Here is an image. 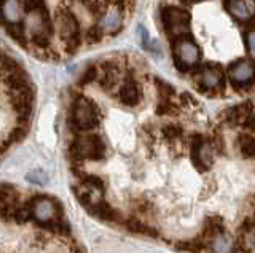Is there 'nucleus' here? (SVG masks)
<instances>
[{
  "instance_id": "obj_1",
  "label": "nucleus",
  "mask_w": 255,
  "mask_h": 253,
  "mask_svg": "<svg viewBox=\"0 0 255 253\" xmlns=\"http://www.w3.org/2000/svg\"><path fill=\"white\" fill-rule=\"evenodd\" d=\"M30 213L40 225L46 229H51V231H58L62 229V209L58 201L51 199V197L46 196H38L34 197L30 202Z\"/></svg>"
},
{
  "instance_id": "obj_2",
  "label": "nucleus",
  "mask_w": 255,
  "mask_h": 253,
  "mask_svg": "<svg viewBox=\"0 0 255 253\" xmlns=\"http://www.w3.org/2000/svg\"><path fill=\"white\" fill-rule=\"evenodd\" d=\"M56 27H58L66 51L74 54L80 46V24L75 14L67 8L58 10V13H56Z\"/></svg>"
},
{
  "instance_id": "obj_3",
  "label": "nucleus",
  "mask_w": 255,
  "mask_h": 253,
  "mask_svg": "<svg viewBox=\"0 0 255 253\" xmlns=\"http://www.w3.org/2000/svg\"><path fill=\"white\" fill-rule=\"evenodd\" d=\"M72 123L78 131H90L99 124V107L93 100L78 96L72 104Z\"/></svg>"
},
{
  "instance_id": "obj_4",
  "label": "nucleus",
  "mask_w": 255,
  "mask_h": 253,
  "mask_svg": "<svg viewBox=\"0 0 255 253\" xmlns=\"http://www.w3.org/2000/svg\"><path fill=\"white\" fill-rule=\"evenodd\" d=\"M70 155L74 160H91V161H101L106 156V144L101 136L93 134V136H85L77 139L70 145Z\"/></svg>"
},
{
  "instance_id": "obj_5",
  "label": "nucleus",
  "mask_w": 255,
  "mask_h": 253,
  "mask_svg": "<svg viewBox=\"0 0 255 253\" xmlns=\"http://www.w3.org/2000/svg\"><path fill=\"white\" fill-rule=\"evenodd\" d=\"M161 19L166 34L171 40H177L190 34V14L188 11L175 6H166L161 11Z\"/></svg>"
},
{
  "instance_id": "obj_6",
  "label": "nucleus",
  "mask_w": 255,
  "mask_h": 253,
  "mask_svg": "<svg viewBox=\"0 0 255 253\" xmlns=\"http://www.w3.org/2000/svg\"><path fill=\"white\" fill-rule=\"evenodd\" d=\"M199 59H201V51L190 35L174 40V62L180 72H188L198 64Z\"/></svg>"
},
{
  "instance_id": "obj_7",
  "label": "nucleus",
  "mask_w": 255,
  "mask_h": 253,
  "mask_svg": "<svg viewBox=\"0 0 255 253\" xmlns=\"http://www.w3.org/2000/svg\"><path fill=\"white\" fill-rule=\"evenodd\" d=\"M196 83L201 86L204 92H215L219 89H223L225 78H223L222 67L217 64H207L198 70Z\"/></svg>"
},
{
  "instance_id": "obj_8",
  "label": "nucleus",
  "mask_w": 255,
  "mask_h": 253,
  "mask_svg": "<svg viewBox=\"0 0 255 253\" xmlns=\"http://www.w3.org/2000/svg\"><path fill=\"white\" fill-rule=\"evenodd\" d=\"M212 145L201 134H195L191 139V161L198 170H207L212 164Z\"/></svg>"
},
{
  "instance_id": "obj_9",
  "label": "nucleus",
  "mask_w": 255,
  "mask_h": 253,
  "mask_svg": "<svg viewBox=\"0 0 255 253\" xmlns=\"http://www.w3.org/2000/svg\"><path fill=\"white\" fill-rule=\"evenodd\" d=\"M230 75V82L233 86L239 88V86H251L252 84V78H254V66L251 61H236L235 64L230 66L228 70Z\"/></svg>"
},
{
  "instance_id": "obj_10",
  "label": "nucleus",
  "mask_w": 255,
  "mask_h": 253,
  "mask_svg": "<svg viewBox=\"0 0 255 253\" xmlns=\"http://www.w3.org/2000/svg\"><path fill=\"white\" fill-rule=\"evenodd\" d=\"M140 97L142 94H140L139 83L135 82V78L132 75H128L118 91L120 102L126 107H135L140 102Z\"/></svg>"
},
{
  "instance_id": "obj_11",
  "label": "nucleus",
  "mask_w": 255,
  "mask_h": 253,
  "mask_svg": "<svg viewBox=\"0 0 255 253\" xmlns=\"http://www.w3.org/2000/svg\"><path fill=\"white\" fill-rule=\"evenodd\" d=\"M19 209V194L13 186L0 188V217L11 218L14 217L16 210Z\"/></svg>"
},
{
  "instance_id": "obj_12",
  "label": "nucleus",
  "mask_w": 255,
  "mask_h": 253,
  "mask_svg": "<svg viewBox=\"0 0 255 253\" xmlns=\"http://www.w3.org/2000/svg\"><path fill=\"white\" fill-rule=\"evenodd\" d=\"M88 210L90 213H93L94 217H98L101 220H106V221H117L120 220V213L110 207V205L106 201H94L88 205Z\"/></svg>"
},
{
  "instance_id": "obj_13",
  "label": "nucleus",
  "mask_w": 255,
  "mask_h": 253,
  "mask_svg": "<svg viewBox=\"0 0 255 253\" xmlns=\"http://www.w3.org/2000/svg\"><path fill=\"white\" fill-rule=\"evenodd\" d=\"M117 80H118V69L114 62H106V64H102L101 77H99L101 88L109 91L117 84Z\"/></svg>"
},
{
  "instance_id": "obj_14",
  "label": "nucleus",
  "mask_w": 255,
  "mask_h": 253,
  "mask_svg": "<svg viewBox=\"0 0 255 253\" xmlns=\"http://www.w3.org/2000/svg\"><path fill=\"white\" fill-rule=\"evenodd\" d=\"M125 226L129 229V231L132 233H139V234H147V236H151V237H156L158 233L155 231L153 228H150L147 226L145 223H142L140 220L137 218H129V220H126L125 221Z\"/></svg>"
},
{
  "instance_id": "obj_15",
  "label": "nucleus",
  "mask_w": 255,
  "mask_h": 253,
  "mask_svg": "<svg viewBox=\"0 0 255 253\" xmlns=\"http://www.w3.org/2000/svg\"><path fill=\"white\" fill-rule=\"evenodd\" d=\"M211 245L215 253H231V249H233V244H231V239L227 234H217L211 241Z\"/></svg>"
},
{
  "instance_id": "obj_16",
  "label": "nucleus",
  "mask_w": 255,
  "mask_h": 253,
  "mask_svg": "<svg viewBox=\"0 0 255 253\" xmlns=\"http://www.w3.org/2000/svg\"><path fill=\"white\" fill-rule=\"evenodd\" d=\"M238 145H239V150H241V153L244 158H252L254 153H255V140H254V136L251 134H241L238 139Z\"/></svg>"
},
{
  "instance_id": "obj_17",
  "label": "nucleus",
  "mask_w": 255,
  "mask_h": 253,
  "mask_svg": "<svg viewBox=\"0 0 255 253\" xmlns=\"http://www.w3.org/2000/svg\"><path fill=\"white\" fill-rule=\"evenodd\" d=\"M206 247V244L203 242L201 237H198V239H193V241H183L180 244H177V250H182V252H190V253H201Z\"/></svg>"
},
{
  "instance_id": "obj_18",
  "label": "nucleus",
  "mask_w": 255,
  "mask_h": 253,
  "mask_svg": "<svg viewBox=\"0 0 255 253\" xmlns=\"http://www.w3.org/2000/svg\"><path fill=\"white\" fill-rule=\"evenodd\" d=\"M228 6H230L231 14H235L239 19H246L247 14H249L247 13V6L243 0H228Z\"/></svg>"
},
{
  "instance_id": "obj_19",
  "label": "nucleus",
  "mask_w": 255,
  "mask_h": 253,
  "mask_svg": "<svg viewBox=\"0 0 255 253\" xmlns=\"http://www.w3.org/2000/svg\"><path fill=\"white\" fill-rule=\"evenodd\" d=\"M3 13H5V21H8V22H18L19 21V10H18V6H16L14 2H6Z\"/></svg>"
},
{
  "instance_id": "obj_20",
  "label": "nucleus",
  "mask_w": 255,
  "mask_h": 253,
  "mask_svg": "<svg viewBox=\"0 0 255 253\" xmlns=\"http://www.w3.org/2000/svg\"><path fill=\"white\" fill-rule=\"evenodd\" d=\"M27 180L32 181L34 185H45L48 181V175L43 170L35 169V170H32V172L27 173Z\"/></svg>"
},
{
  "instance_id": "obj_21",
  "label": "nucleus",
  "mask_w": 255,
  "mask_h": 253,
  "mask_svg": "<svg viewBox=\"0 0 255 253\" xmlns=\"http://www.w3.org/2000/svg\"><path fill=\"white\" fill-rule=\"evenodd\" d=\"M182 128L179 124H167V126H164L163 128V134L167 137V139H171V140H174V139H179L180 136H182Z\"/></svg>"
},
{
  "instance_id": "obj_22",
  "label": "nucleus",
  "mask_w": 255,
  "mask_h": 253,
  "mask_svg": "<svg viewBox=\"0 0 255 253\" xmlns=\"http://www.w3.org/2000/svg\"><path fill=\"white\" fill-rule=\"evenodd\" d=\"M96 78H98V69H96L94 66H91L83 72L82 78H80V84H82V86L90 84L93 80H96Z\"/></svg>"
},
{
  "instance_id": "obj_23",
  "label": "nucleus",
  "mask_w": 255,
  "mask_h": 253,
  "mask_svg": "<svg viewBox=\"0 0 255 253\" xmlns=\"http://www.w3.org/2000/svg\"><path fill=\"white\" fill-rule=\"evenodd\" d=\"M102 34H104V30L101 27H91L90 30H88V42L90 43L99 42L102 38Z\"/></svg>"
},
{
  "instance_id": "obj_24",
  "label": "nucleus",
  "mask_w": 255,
  "mask_h": 253,
  "mask_svg": "<svg viewBox=\"0 0 255 253\" xmlns=\"http://www.w3.org/2000/svg\"><path fill=\"white\" fill-rule=\"evenodd\" d=\"M27 134V131H26V128H22V126H18L13 132H11V137H10V140L11 142H21L22 139H24V136Z\"/></svg>"
},
{
  "instance_id": "obj_25",
  "label": "nucleus",
  "mask_w": 255,
  "mask_h": 253,
  "mask_svg": "<svg viewBox=\"0 0 255 253\" xmlns=\"http://www.w3.org/2000/svg\"><path fill=\"white\" fill-rule=\"evenodd\" d=\"M0 152H3V150H0Z\"/></svg>"
}]
</instances>
